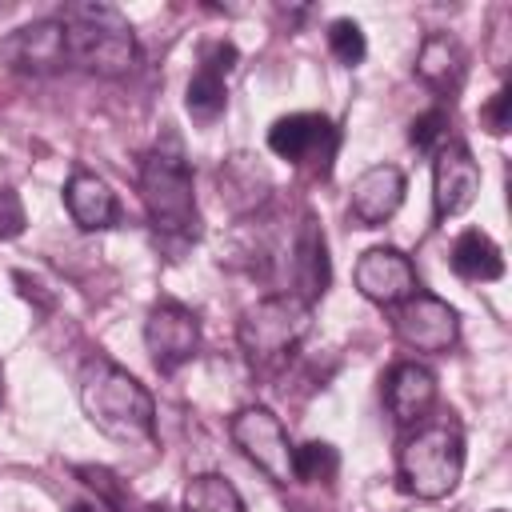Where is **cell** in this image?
I'll use <instances>...</instances> for the list:
<instances>
[{"mask_svg": "<svg viewBox=\"0 0 512 512\" xmlns=\"http://www.w3.org/2000/svg\"><path fill=\"white\" fill-rule=\"evenodd\" d=\"M64 208L72 216V224L80 232H104L120 220V204H116V192L108 188V180H100L96 172L88 168H76L64 184Z\"/></svg>", "mask_w": 512, "mask_h": 512, "instance_id": "16", "label": "cell"}, {"mask_svg": "<svg viewBox=\"0 0 512 512\" xmlns=\"http://www.w3.org/2000/svg\"><path fill=\"white\" fill-rule=\"evenodd\" d=\"M232 64H236L232 44H208L200 52V68L192 72L188 92H184V108H188L192 120L212 124L228 108V72H232Z\"/></svg>", "mask_w": 512, "mask_h": 512, "instance_id": "14", "label": "cell"}, {"mask_svg": "<svg viewBox=\"0 0 512 512\" xmlns=\"http://www.w3.org/2000/svg\"><path fill=\"white\" fill-rule=\"evenodd\" d=\"M508 104H512V96H508V88H500L496 96H492V104L484 108V124H488V132H508Z\"/></svg>", "mask_w": 512, "mask_h": 512, "instance_id": "26", "label": "cell"}, {"mask_svg": "<svg viewBox=\"0 0 512 512\" xmlns=\"http://www.w3.org/2000/svg\"><path fill=\"white\" fill-rule=\"evenodd\" d=\"M308 328H312V304L300 300L296 292H276L240 312L236 340H240L248 368L260 376H272L304 344Z\"/></svg>", "mask_w": 512, "mask_h": 512, "instance_id": "4", "label": "cell"}, {"mask_svg": "<svg viewBox=\"0 0 512 512\" xmlns=\"http://www.w3.org/2000/svg\"><path fill=\"white\" fill-rule=\"evenodd\" d=\"M0 52H4L8 68L28 72V76H48V72L68 68V40H64L60 16H44V20H32L16 32H8Z\"/></svg>", "mask_w": 512, "mask_h": 512, "instance_id": "12", "label": "cell"}, {"mask_svg": "<svg viewBox=\"0 0 512 512\" xmlns=\"http://www.w3.org/2000/svg\"><path fill=\"white\" fill-rule=\"evenodd\" d=\"M328 48H332V56H336L340 64L356 68V64L368 56V40H364V28H360L356 20H348V16L332 20V24H328Z\"/></svg>", "mask_w": 512, "mask_h": 512, "instance_id": "23", "label": "cell"}, {"mask_svg": "<svg viewBox=\"0 0 512 512\" xmlns=\"http://www.w3.org/2000/svg\"><path fill=\"white\" fill-rule=\"evenodd\" d=\"M352 280H356V292L380 308H396L400 300H408L420 280H416V268L412 260L400 252V248H388V244H376L368 248L356 268H352Z\"/></svg>", "mask_w": 512, "mask_h": 512, "instance_id": "11", "label": "cell"}, {"mask_svg": "<svg viewBox=\"0 0 512 512\" xmlns=\"http://www.w3.org/2000/svg\"><path fill=\"white\" fill-rule=\"evenodd\" d=\"M416 76L432 88V92H452L464 76V48L456 36L448 32H432L420 52H416Z\"/></svg>", "mask_w": 512, "mask_h": 512, "instance_id": "19", "label": "cell"}, {"mask_svg": "<svg viewBox=\"0 0 512 512\" xmlns=\"http://www.w3.org/2000/svg\"><path fill=\"white\" fill-rule=\"evenodd\" d=\"M4 12H8V4H0V16H4Z\"/></svg>", "mask_w": 512, "mask_h": 512, "instance_id": "29", "label": "cell"}, {"mask_svg": "<svg viewBox=\"0 0 512 512\" xmlns=\"http://www.w3.org/2000/svg\"><path fill=\"white\" fill-rule=\"evenodd\" d=\"M0 400H4V368H0Z\"/></svg>", "mask_w": 512, "mask_h": 512, "instance_id": "28", "label": "cell"}, {"mask_svg": "<svg viewBox=\"0 0 512 512\" xmlns=\"http://www.w3.org/2000/svg\"><path fill=\"white\" fill-rule=\"evenodd\" d=\"M80 408L112 440L152 444L156 440V404L152 392L116 360L92 356L80 372Z\"/></svg>", "mask_w": 512, "mask_h": 512, "instance_id": "1", "label": "cell"}, {"mask_svg": "<svg viewBox=\"0 0 512 512\" xmlns=\"http://www.w3.org/2000/svg\"><path fill=\"white\" fill-rule=\"evenodd\" d=\"M140 200L148 224L168 240H196L200 236V208L192 168L176 140L156 144L140 160Z\"/></svg>", "mask_w": 512, "mask_h": 512, "instance_id": "2", "label": "cell"}, {"mask_svg": "<svg viewBox=\"0 0 512 512\" xmlns=\"http://www.w3.org/2000/svg\"><path fill=\"white\" fill-rule=\"evenodd\" d=\"M328 280H332V264H328V240L320 232V224L312 220V212L304 216L300 232H296V244H292V284L300 288L296 296L300 300H320L328 292Z\"/></svg>", "mask_w": 512, "mask_h": 512, "instance_id": "17", "label": "cell"}, {"mask_svg": "<svg viewBox=\"0 0 512 512\" xmlns=\"http://www.w3.org/2000/svg\"><path fill=\"white\" fill-rule=\"evenodd\" d=\"M444 128H448V112H444V108H428V112H420V116L412 120L408 140H412V148H420V152H436V144L444 140Z\"/></svg>", "mask_w": 512, "mask_h": 512, "instance_id": "24", "label": "cell"}, {"mask_svg": "<svg viewBox=\"0 0 512 512\" xmlns=\"http://www.w3.org/2000/svg\"><path fill=\"white\" fill-rule=\"evenodd\" d=\"M336 468H340V456L324 440H308V444L292 448V472L300 484H328L336 476Z\"/></svg>", "mask_w": 512, "mask_h": 512, "instance_id": "22", "label": "cell"}, {"mask_svg": "<svg viewBox=\"0 0 512 512\" xmlns=\"http://www.w3.org/2000/svg\"><path fill=\"white\" fill-rule=\"evenodd\" d=\"M148 512H156V508H148Z\"/></svg>", "mask_w": 512, "mask_h": 512, "instance_id": "31", "label": "cell"}, {"mask_svg": "<svg viewBox=\"0 0 512 512\" xmlns=\"http://www.w3.org/2000/svg\"><path fill=\"white\" fill-rule=\"evenodd\" d=\"M268 148L288 164L328 176L336 148H340V128L320 112H292L268 128Z\"/></svg>", "mask_w": 512, "mask_h": 512, "instance_id": "7", "label": "cell"}, {"mask_svg": "<svg viewBox=\"0 0 512 512\" xmlns=\"http://www.w3.org/2000/svg\"><path fill=\"white\" fill-rule=\"evenodd\" d=\"M452 272L464 280H500L504 276V256L496 240L480 228H468L452 244Z\"/></svg>", "mask_w": 512, "mask_h": 512, "instance_id": "20", "label": "cell"}, {"mask_svg": "<svg viewBox=\"0 0 512 512\" xmlns=\"http://www.w3.org/2000/svg\"><path fill=\"white\" fill-rule=\"evenodd\" d=\"M480 196V164L464 144H440L432 160V208L436 220L464 216Z\"/></svg>", "mask_w": 512, "mask_h": 512, "instance_id": "10", "label": "cell"}, {"mask_svg": "<svg viewBox=\"0 0 512 512\" xmlns=\"http://www.w3.org/2000/svg\"><path fill=\"white\" fill-rule=\"evenodd\" d=\"M392 332L416 352H448L460 340V316L448 300L416 288L392 308Z\"/></svg>", "mask_w": 512, "mask_h": 512, "instance_id": "9", "label": "cell"}, {"mask_svg": "<svg viewBox=\"0 0 512 512\" xmlns=\"http://www.w3.org/2000/svg\"><path fill=\"white\" fill-rule=\"evenodd\" d=\"M72 512H108L104 504H72Z\"/></svg>", "mask_w": 512, "mask_h": 512, "instance_id": "27", "label": "cell"}, {"mask_svg": "<svg viewBox=\"0 0 512 512\" xmlns=\"http://www.w3.org/2000/svg\"><path fill=\"white\" fill-rule=\"evenodd\" d=\"M228 436L232 444L244 452L248 464H256L272 484H296V472H292V440L280 424L276 412L252 404V408H240L228 424Z\"/></svg>", "mask_w": 512, "mask_h": 512, "instance_id": "6", "label": "cell"}, {"mask_svg": "<svg viewBox=\"0 0 512 512\" xmlns=\"http://www.w3.org/2000/svg\"><path fill=\"white\" fill-rule=\"evenodd\" d=\"M396 472L408 496L444 500L464 476V436L456 420H424L404 436L396 452Z\"/></svg>", "mask_w": 512, "mask_h": 512, "instance_id": "5", "label": "cell"}, {"mask_svg": "<svg viewBox=\"0 0 512 512\" xmlns=\"http://www.w3.org/2000/svg\"><path fill=\"white\" fill-rule=\"evenodd\" d=\"M184 512H244V500L220 472H200L184 488Z\"/></svg>", "mask_w": 512, "mask_h": 512, "instance_id": "21", "label": "cell"}, {"mask_svg": "<svg viewBox=\"0 0 512 512\" xmlns=\"http://www.w3.org/2000/svg\"><path fill=\"white\" fill-rule=\"evenodd\" d=\"M436 404V372L416 364V360H400L388 368L384 376V408L396 424H424L428 412Z\"/></svg>", "mask_w": 512, "mask_h": 512, "instance_id": "15", "label": "cell"}, {"mask_svg": "<svg viewBox=\"0 0 512 512\" xmlns=\"http://www.w3.org/2000/svg\"><path fill=\"white\" fill-rule=\"evenodd\" d=\"M20 232H24V204L8 184H0V240H12Z\"/></svg>", "mask_w": 512, "mask_h": 512, "instance_id": "25", "label": "cell"}, {"mask_svg": "<svg viewBox=\"0 0 512 512\" xmlns=\"http://www.w3.org/2000/svg\"><path fill=\"white\" fill-rule=\"evenodd\" d=\"M216 184H220V200L232 208V212H252L268 200L272 192V180H268V168L248 156V152H236L220 164L216 172Z\"/></svg>", "mask_w": 512, "mask_h": 512, "instance_id": "18", "label": "cell"}, {"mask_svg": "<svg viewBox=\"0 0 512 512\" xmlns=\"http://www.w3.org/2000/svg\"><path fill=\"white\" fill-rule=\"evenodd\" d=\"M144 348L152 356V368L172 376L200 352V320L180 300H156L144 320Z\"/></svg>", "mask_w": 512, "mask_h": 512, "instance_id": "8", "label": "cell"}, {"mask_svg": "<svg viewBox=\"0 0 512 512\" xmlns=\"http://www.w3.org/2000/svg\"><path fill=\"white\" fill-rule=\"evenodd\" d=\"M64 40H68V64L116 80L136 68V32L128 16L112 4H68L64 16Z\"/></svg>", "mask_w": 512, "mask_h": 512, "instance_id": "3", "label": "cell"}, {"mask_svg": "<svg viewBox=\"0 0 512 512\" xmlns=\"http://www.w3.org/2000/svg\"><path fill=\"white\" fill-rule=\"evenodd\" d=\"M492 512H504V508H492Z\"/></svg>", "mask_w": 512, "mask_h": 512, "instance_id": "30", "label": "cell"}, {"mask_svg": "<svg viewBox=\"0 0 512 512\" xmlns=\"http://www.w3.org/2000/svg\"><path fill=\"white\" fill-rule=\"evenodd\" d=\"M404 192H408V180L396 164H372L352 180L348 216L360 228H380L384 220L396 216V208L404 204Z\"/></svg>", "mask_w": 512, "mask_h": 512, "instance_id": "13", "label": "cell"}]
</instances>
